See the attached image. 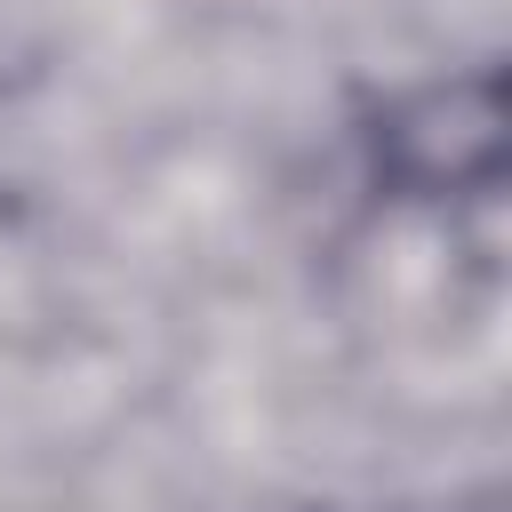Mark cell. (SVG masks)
I'll return each instance as SVG.
<instances>
[]
</instances>
